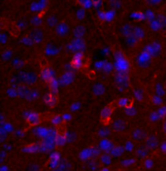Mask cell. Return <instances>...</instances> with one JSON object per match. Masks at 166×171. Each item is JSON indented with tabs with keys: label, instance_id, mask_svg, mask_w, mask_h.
Returning <instances> with one entry per match:
<instances>
[{
	"label": "cell",
	"instance_id": "6da1fadb",
	"mask_svg": "<svg viewBox=\"0 0 166 171\" xmlns=\"http://www.w3.org/2000/svg\"><path fill=\"white\" fill-rule=\"evenodd\" d=\"M112 107L111 106H106L104 109L101 111V114H100V118H101V121L102 123L104 124H107L109 122V120L111 118V115H112Z\"/></svg>",
	"mask_w": 166,
	"mask_h": 171
},
{
	"label": "cell",
	"instance_id": "277c9868",
	"mask_svg": "<svg viewBox=\"0 0 166 171\" xmlns=\"http://www.w3.org/2000/svg\"><path fill=\"white\" fill-rule=\"evenodd\" d=\"M82 59H83L82 55H76V56L74 58V59L72 61V64L75 65L76 67H79L82 63Z\"/></svg>",
	"mask_w": 166,
	"mask_h": 171
},
{
	"label": "cell",
	"instance_id": "7a4b0ae2",
	"mask_svg": "<svg viewBox=\"0 0 166 171\" xmlns=\"http://www.w3.org/2000/svg\"><path fill=\"white\" fill-rule=\"evenodd\" d=\"M146 144H147V147L148 148H151V149H153V148L157 147V139L156 137H153V136H151V137H149L147 139Z\"/></svg>",
	"mask_w": 166,
	"mask_h": 171
},
{
	"label": "cell",
	"instance_id": "8992f818",
	"mask_svg": "<svg viewBox=\"0 0 166 171\" xmlns=\"http://www.w3.org/2000/svg\"><path fill=\"white\" fill-rule=\"evenodd\" d=\"M45 101H46V103L47 104H49V105H54L55 103V97L53 95H51V94H48V95H46L45 96Z\"/></svg>",
	"mask_w": 166,
	"mask_h": 171
},
{
	"label": "cell",
	"instance_id": "5b68a950",
	"mask_svg": "<svg viewBox=\"0 0 166 171\" xmlns=\"http://www.w3.org/2000/svg\"><path fill=\"white\" fill-rule=\"evenodd\" d=\"M124 123L123 121H121V120H119V121H116L115 123H114V128H115L116 130H123L124 128Z\"/></svg>",
	"mask_w": 166,
	"mask_h": 171
},
{
	"label": "cell",
	"instance_id": "ba28073f",
	"mask_svg": "<svg viewBox=\"0 0 166 171\" xmlns=\"http://www.w3.org/2000/svg\"><path fill=\"white\" fill-rule=\"evenodd\" d=\"M162 150H164V151L166 150V142L162 144Z\"/></svg>",
	"mask_w": 166,
	"mask_h": 171
},
{
	"label": "cell",
	"instance_id": "52a82bcc",
	"mask_svg": "<svg viewBox=\"0 0 166 171\" xmlns=\"http://www.w3.org/2000/svg\"><path fill=\"white\" fill-rule=\"evenodd\" d=\"M133 136H134V138L136 139H141L143 137V131L141 129H136L134 133H133Z\"/></svg>",
	"mask_w": 166,
	"mask_h": 171
},
{
	"label": "cell",
	"instance_id": "3957f363",
	"mask_svg": "<svg viewBox=\"0 0 166 171\" xmlns=\"http://www.w3.org/2000/svg\"><path fill=\"white\" fill-rule=\"evenodd\" d=\"M27 120H28V122H29L31 124H37L39 123V121H40L39 116L37 115V114H35V113L30 114V115L28 116Z\"/></svg>",
	"mask_w": 166,
	"mask_h": 171
}]
</instances>
